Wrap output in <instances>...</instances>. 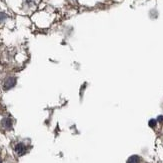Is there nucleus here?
Returning <instances> with one entry per match:
<instances>
[{
	"mask_svg": "<svg viewBox=\"0 0 163 163\" xmlns=\"http://www.w3.org/2000/svg\"><path fill=\"white\" fill-rule=\"evenodd\" d=\"M157 121H158L159 123H161V124H163V116H162V115H160V116H158Z\"/></svg>",
	"mask_w": 163,
	"mask_h": 163,
	"instance_id": "obj_6",
	"label": "nucleus"
},
{
	"mask_svg": "<svg viewBox=\"0 0 163 163\" xmlns=\"http://www.w3.org/2000/svg\"><path fill=\"white\" fill-rule=\"evenodd\" d=\"M156 123H157V121L155 120V119H150V120H149V122H148V124H149V126H150V127L154 128L155 126H156Z\"/></svg>",
	"mask_w": 163,
	"mask_h": 163,
	"instance_id": "obj_5",
	"label": "nucleus"
},
{
	"mask_svg": "<svg viewBox=\"0 0 163 163\" xmlns=\"http://www.w3.org/2000/svg\"><path fill=\"white\" fill-rule=\"evenodd\" d=\"M2 124H3V126H4L5 128L10 129V128H11V126H12V121H11V119H9V118H4L2 120Z\"/></svg>",
	"mask_w": 163,
	"mask_h": 163,
	"instance_id": "obj_3",
	"label": "nucleus"
},
{
	"mask_svg": "<svg viewBox=\"0 0 163 163\" xmlns=\"http://www.w3.org/2000/svg\"><path fill=\"white\" fill-rule=\"evenodd\" d=\"M140 162V157L137 155H132L128 158V160L126 163H139Z\"/></svg>",
	"mask_w": 163,
	"mask_h": 163,
	"instance_id": "obj_4",
	"label": "nucleus"
},
{
	"mask_svg": "<svg viewBox=\"0 0 163 163\" xmlns=\"http://www.w3.org/2000/svg\"><path fill=\"white\" fill-rule=\"evenodd\" d=\"M16 84V78L14 77H8L5 80L4 82V89L5 90H8V89H11L12 87H14V85Z\"/></svg>",
	"mask_w": 163,
	"mask_h": 163,
	"instance_id": "obj_1",
	"label": "nucleus"
},
{
	"mask_svg": "<svg viewBox=\"0 0 163 163\" xmlns=\"http://www.w3.org/2000/svg\"><path fill=\"white\" fill-rule=\"evenodd\" d=\"M26 146L24 145L23 143H18L17 145H16V147H15V151L17 152V154L18 155H23V154H25V152H26Z\"/></svg>",
	"mask_w": 163,
	"mask_h": 163,
	"instance_id": "obj_2",
	"label": "nucleus"
},
{
	"mask_svg": "<svg viewBox=\"0 0 163 163\" xmlns=\"http://www.w3.org/2000/svg\"><path fill=\"white\" fill-rule=\"evenodd\" d=\"M0 163H1V160H0Z\"/></svg>",
	"mask_w": 163,
	"mask_h": 163,
	"instance_id": "obj_7",
	"label": "nucleus"
}]
</instances>
